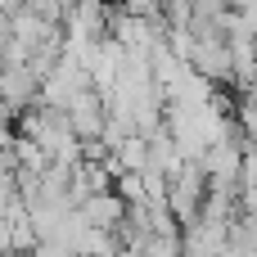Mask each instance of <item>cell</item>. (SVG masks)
Here are the masks:
<instances>
[{
	"instance_id": "6da1fadb",
	"label": "cell",
	"mask_w": 257,
	"mask_h": 257,
	"mask_svg": "<svg viewBox=\"0 0 257 257\" xmlns=\"http://www.w3.org/2000/svg\"><path fill=\"white\" fill-rule=\"evenodd\" d=\"M50 163H59V167H72V163H81V140H77V131H72V122H68V113L63 108H54V104H32L27 113H23V126H18Z\"/></svg>"
},
{
	"instance_id": "7a4b0ae2",
	"label": "cell",
	"mask_w": 257,
	"mask_h": 257,
	"mask_svg": "<svg viewBox=\"0 0 257 257\" xmlns=\"http://www.w3.org/2000/svg\"><path fill=\"white\" fill-rule=\"evenodd\" d=\"M203 194H208V172H203V163L185 158V163H181V172L167 181V208H172V217H176L181 226H185L190 217H199Z\"/></svg>"
},
{
	"instance_id": "3957f363",
	"label": "cell",
	"mask_w": 257,
	"mask_h": 257,
	"mask_svg": "<svg viewBox=\"0 0 257 257\" xmlns=\"http://www.w3.org/2000/svg\"><path fill=\"white\" fill-rule=\"evenodd\" d=\"M226 244H230V217L199 212L181 226V257H221Z\"/></svg>"
},
{
	"instance_id": "277c9868",
	"label": "cell",
	"mask_w": 257,
	"mask_h": 257,
	"mask_svg": "<svg viewBox=\"0 0 257 257\" xmlns=\"http://www.w3.org/2000/svg\"><path fill=\"white\" fill-rule=\"evenodd\" d=\"M41 99V77L27 63H0V104L18 117Z\"/></svg>"
},
{
	"instance_id": "5b68a950",
	"label": "cell",
	"mask_w": 257,
	"mask_h": 257,
	"mask_svg": "<svg viewBox=\"0 0 257 257\" xmlns=\"http://www.w3.org/2000/svg\"><path fill=\"white\" fill-rule=\"evenodd\" d=\"M63 113H68V122H72V131H77V140H81V145H86V140H99L104 117H108L104 95H99L95 86H81V90L63 104Z\"/></svg>"
},
{
	"instance_id": "8992f818",
	"label": "cell",
	"mask_w": 257,
	"mask_h": 257,
	"mask_svg": "<svg viewBox=\"0 0 257 257\" xmlns=\"http://www.w3.org/2000/svg\"><path fill=\"white\" fill-rule=\"evenodd\" d=\"M77 212H81L90 226H99V230H117V221L126 217V203H122V194L108 185V190H95V194H86V199L77 203Z\"/></svg>"
},
{
	"instance_id": "52a82bcc",
	"label": "cell",
	"mask_w": 257,
	"mask_h": 257,
	"mask_svg": "<svg viewBox=\"0 0 257 257\" xmlns=\"http://www.w3.org/2000/svg\"><path fill=\"white\" fill-rule=\"evenodd\" d=\"M23 257H77V253H68L63 244H50V239H36V244H32V248H27Z\"/></svg>"
},
{
	"instance_id": "ba28073f",
	"label": "cell",
	"mask_w": 257,
	"mask_h": 257,
	"mask_svg": "<svg viewBox=\"0 0 257 257\" xmlns=\"http://www.w3.org/2000/svg\"><path fill=\"white\" fill-rule=\"evenodd\" d=\"M221 257H257V248H239V244H226Z\"/></svg>"
}]
</instances>
